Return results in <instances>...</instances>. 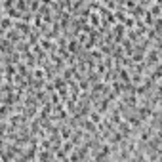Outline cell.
Here are the masks:
<instances>
[{
    "label": "cell",
    "mask_w": 162,
    "mask_h": 162,
    "mask_svg": "<svg viewBox=\"0 0 162 162\" xmlns=\"http://www.w3.org/2000/svg\"><path fill=\"white\" fill-rule=\"evenodd\" d=\"M40 2H42V4H48V6H50V4H52V0H40Z\"/></svg>",
    "instance_id": "1"
}]
</instances>
